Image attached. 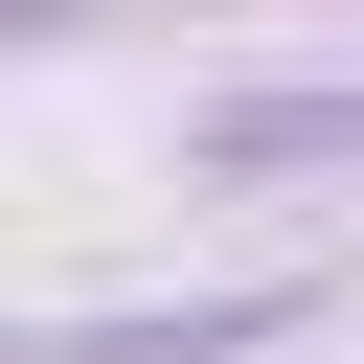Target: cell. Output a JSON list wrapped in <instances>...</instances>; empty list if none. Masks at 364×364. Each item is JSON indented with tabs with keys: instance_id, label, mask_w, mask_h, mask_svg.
Here are the masks:
<instances>
[{
	"instance_id": "cell-1",
	"label": "cell",
	"mask_w": 364,
	"mask_h": 364,
	"mask_svg": "<svg viewBox=\"0 0 364 364\" xmlns=\"http://www.w3.org/2000/svg\"><path fill=\"white\" fill-rule=\"evenodd\" d=\"M364 136V91H273V114H228V159H341Z\"/></svg>"
}]
</instances>
